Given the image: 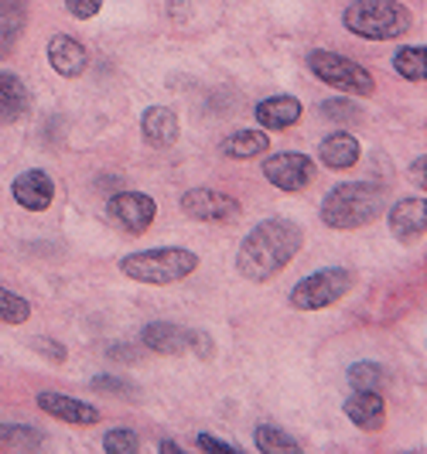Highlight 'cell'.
<instances>
[{"label": "cell", "mask_w": 427, "mask_h": 454, "mask_svg": "<svg viewBox=\"0 0 427 454\" xmlns=\"http://www.w3.org/2000/svg\"><path fill=\"white\" fill-rule=\"evenodd\" d=\"M28 318H31V301L18 291L0 287V325H24Z\"/></svg>", "instance_id": "24"}, {"label": "cell", "mask_w": 427, "mask_h": 454, "mask_svg": "<svg viewBox=\"0 0 427 454\" xmlns=\"http://www.w3.org/2000/svg\"><path fill=\"white\" fill-rule=\"evenodd\" d=\"M386 208V195H383L380 184L373 182H342L336 184L321 205H318V215L328 229H362L369 223L380 219V212Z\"/></svg>", "instance_id": "2"}, {"label": "cell", "mask_w": 427, "mask_h": 454, "mask_svg": "<svg viewBox=\"0 0 427 454\" xmlns=\"http://www.w3.org/2000/svg\"><path fill=\"white\" fill-rule=\"evenodd\" d=\"M11 195L24 212H45L48 205L55 202V182L42 168H28L11 182Z\"/></svg>", "instance_id": "11"}, {"label": "cell", "mask_w": 427, "mask_h": 454, "mask_svg": "<svg viewBox=\"0 0 427 454\" xmlns=\"http://www.w3.org/2000/svg\"><path fill=\"white\" fill-rule=\"evenodd\" d=\"M140 134L151 147H171L181 134L178 114L171 106H147L140 116Z\"/></svg>", "instance_id": "18"}, {"label": "cell", "mask_w": 427, "mask_h": 454, "mask_svg": "<svg viewBox=\"0 0 427 454\" xmlns=\"http://www.w3.org/2000/svg\"><path fill=\"white\" fill-rule=\"evenodd\" d=\"M321 114L328 116V120H338V127H345V123H356L360 120V106L352 99H328L321 106Z\"/></svg>", "instance_id": "27"}, {"label": "cell", "mask_w": 427, "mask_h": 454, "mask_svg": "<svg viewBox=\"0 0 427 454\" xmlns=\"http://www.w3.org/2000/svg\"><path fill=\"white\" fill-rule=\"evenodd\" d=\"M304 114V106H301V99L297 96H267V99H260L257 106H253V116H257V127H264V130H291L294 123L301 120Z\"/></svg>", "instance_id": "14"}, {"label": "cell", "mask_w": 427, "mask_h": 454, "mask_svg": "<svg viewBox=\"0 0 427 454\" xmlns=\"http://www.w3.org/2000/svg\"><path fill=\"white\" fill-rule=\"evenodd\" d=\"M195 444L202 448V451H216V454H240L236 444H229V441H219V437H212V434H199L195 437Z\"/></svg>", "instance_id": "31"}, {"label": "cell", "mask_w": 427, "mask_h": 454, "mask_svg": "<svg viewBox=\"0 0 427 454\" xmlns=\"http://www.w3.org/2000/svg\"><path fill=\"white\" fill-rule=\"evenodd\" d=\"M31 106V92L24 86L14 72H0V120L4 123H14L21 120Z\"/></svg>", "instance_id": "20"}, {"label": "cell", "mask_w": 427, "mask_h": 454, "mask_svg": "<svg viewBox=\"0 0 427 454\" xmlns=\"http://www.w3.org/2000/svg\"><path fill=\"white\" fill-rule=\"evenodd\" d=\"M386 369L380 363H352L349 365V387L352 389H383Z\"/></svg>", "instance_id": "25"}, {"label": "cell", "mask_w": 427, "mask_h": 454, "mask_svg": "<svg viewBox=\"0 0 427 454\" xmlns=\"http://www.w3.org/2000/svg\"><path fill=\"white\" fill-rule=\"evenodd\" d=\"M264 178L281 192H301L315 182V160L301 151H277L264 158Z\"/></svg>", "instance_id": "8"}, {"label": "cell", "mask_w": 427, "mask_h": 454, "mask_svg": "<svg viewBox=\"0 0 427 454\" xmlns=\"http://www.w3.org/2000/svg\"><path fill=\"white\" fill-rule=\"evenodd\" d=\"M362 158V144L349 130H332L328 137H321L318 144V160L332 171H349L356 168Z\"/></svg>", "instance_id": "15"}, {"label": "cell", "mask_w": 427, "mask_h": 454, "mask_svg": "<svg viewBox=\"0 0 427 454\" xmlns=\"http://www.w3.org/2000/svg\"><path fill=\"white\" fill-rule=\"evenodd\" d=\"M386 223H390V232H393L397 239H404V243L424 236V229H427L424 199H400V202H393L390 212H386Z\"/></svg>", "instance_id": "16"}, {"label": "cell", "mask_w": 427, "mask_h": 454, "mask_svg": "<svg viewBox=\"0 0 427 454\" xmlns=\"http://www.w3.org/2000/svg\"><path fill=\"white\" fill-rule=\"evenodd\" d=\"M352 287H356V273L349 267H321L294 284L288 304L294 311H321V308L338 304Z\"/></svg>", "instance_id": "6"}, {"label": "cell", "mask_w": 427, "mask_h": 454, "mask_svg": "<svg viewBox=\"0 0 427 454\" xmlns=\"http://www.w3.org/2000/svg\"><path fill=\"white\" fill-rule=\"evenodd\" d=\"M35 400H38V410H42V413L62 420V424H72V427H92V424H99V407H92L86 400H75V396H68V393L45 389V393H38Z\"/></svg>", "instance_id": "10"}, {"label": "cell", "mask_w": 427, "mask_h": 454, "mask_svg": "<svg viewBox=\"0 0 427 454\" xmlns=\"http://www.w3.org/2000/svg\"><path fill=\"white\" fill-rule=\"evenodd\" d=\"M393 72L407 82H424L427 79V48L404 45L393 51Z\"/></svg>", "instance_id": "21"}, {"label": "cell", "mask_w": 427, "mask_h": 454, "mask_svg": "<svg viewBox=\"0 0 427 454\" xmlns=\"http://www.w3.org/2000/svg\"><path fill=\"white\" fill-rule=\"evenodd\" d=\"M253 444L264 454H301V444L291 434H284V427H273V424H257L253 427Z\"/></svg>", "instance_id": "22"}, {"label": "cell", "mask_w": 427, "mask_h": 454, "mask_svg": "<svg viewBox=\"0 0 427 454\" xmlns=\"http://www.w3.org/2000/svg\"><path fill=\"white\" fill-rule=\"evenodd\" d=\"M66 11L75 21H92L99 11H103V0H62Z\"/></svg>", "instance_id": "29"}, {"label": "cell", "mask_w": 427, "mask_h": 454, "mask_svg": "<svg viewBox=\"0 0 427 454\" xmlns=\"http://www.w3.org/2000/svg\"><path fill=\"white\" fill-rule=\"evenodd\" d=\"M342 410L360 431H383L386 424V400L380 389H352V396L342 403Z\"/></svg>", "instance_id": "13"}, {"label": "cell", "mask_w": 427, "mask_h": 454, "mask_svg": "<svg viewBox=\"0 0 427 454\" xmlns=\"http://www.w3.org/2000/svg\"><path fill=\"white\" fill-rule=\"evenodd\" d=\"M199 263H202V256L195 250L154 247V250L127 253L120 260V273L137 280V284H147V287H168V284H178L185 277H192L199 270Z\"/></svg>", "instance_id": "4"}, {"label": "cell", "mask_w": 427, "mask_h": 454, "mask_svg": "<svg viewBox=\"0 0 427 454\" xmlns=\"http://www.w3.org/2000/svg\"><path fill=\"white\" fill-rule=\"evenodd\" d=\"M219 151L233 160H257L270 151V137L267 130H233L219 144Z\"/></svg>", "instance_id": "19"}, {"label": "cell", "mask_w": 427, "mask_h": 454, "mask_svg": "<svg viewBox=\"0 0 427 454\" xmlns=\"http://www.w3.org/2000/svg\"><path fill=\"white\" fill-rule=\"evenodd\" d=\"M45 437L42 431L28 427V424H0V448H11V451H35Z\"/></svg>", "instance_id": "23"}, {"label": "cell", "mask_w": 427, "mask_h": 454, "mask_svg": "<svg viewBox=\"0 0 427 454\" xmlns=\"http://www.w3.org/2000/svg\"><path fill=\"white\" fill-rule=\"evenodd\" d=\"M342 27L362 42H397L414 27V11L400 0H352L342 11Z\"/></svg>", "instance_id": "3"}, {"label": "cell", "mask_w": 427, "mask_h": 454, "mask_svg": "<svg viewBox=\"0 0 427 454\" xmlns=\"http://www.w3.org/2000/svg\"><path fill=\"white\" fill-rule=\"evenodd\" d=\"M308 68L318 82L332 86L342 96H356V99H366L376 92V79L366 66H360L356 59L349 55H338V51H328V48H312L308 51Z\"/></svg>", "instance_id": "5"}, {"label": "cell", "mask_w": 427, "mask_h": 454, "mask_svg": "<svg viewBox=\"0 0 427 454\" xmlns=\"http://www.w3.org/2000/svg\"><path fill=\"white\" fill-rule=\"evenodd\" d=\"M178 208L188 219H195V223H216V226L236 223L240 212H243L240 199H233L225 192H216V188H188L181 195Z\"/></svg>", "instance_id": "7"}, {"label": "cell", "mask_w": 427, "mask_h": 454, "mask_svg": "<svg viewBox=\"0 0 427 454\" xmlns=\"http://www.w3.org/2000/svg\"><path fill=\"white\" fill-rule=\"evenodd\" d=\"M107 215H110L116 226L130 236H140L154 226L158 219V202L144 192H113L110 202H107Z\"/></svg>", "instance_id": "9"}, {"label": "cell", "mask_w": 427, "mask_h": 454, "mask_svg": "<svg viewBox=\"0 0 427 454\" xmlns=\"http://www.w3.org/2000/svg\"><path fill=\"white\" fill-rule=\"evenodd\" d=\"M304 247V232L294 219H264L249 229L236 250V270L249 284H267L284 267H291V260Z\"/></svg>", "instance_id": "1"}, {"label": "cell", "mask_w": 427, "mask_h": 454, "mask_svg": "<svg viewBox=\"0 0 427 454\" xmlns=\"http://www.w3.org/2000/svg\"><path fill=\"white\" fill-rule=\"evenodd\" d=\"M410 175H414V178L421 182V188H424V154H421V158L410 164Z\"/></svg>", "instance_id": "33"}, {"label": "cell", "mask_w": 427, "mask_h": 454, "mask_svg": "<svg viewBox=\"0 0 427 454\" xmlns=\"http://www.w3.org/2000/svg\"><path fill=\"white\" fill-rule=\"evenodd\" d=\"M188 348L195 352V356H202V359H212V335L209 332H188Z\"/></svg>", "instance_id": "32"}, {"label": "cell", "mask_w": 427, "mask_h": 454, "mask_svg": "<svg viewBox=\"0 0 427 454\" xmlns=\"http://www.w3.org/2000/svg\"><path fill=\"white\" fill-rule=\"evenodd\" d=\"M31 348L35 352H42L45 359H51V363H66V345H59L55 339H48V335H38V339H31Z\"/></svg>", "instance_id": "30"}, {"label": "cell", "mask_w": 427, "mask_h": 454, "mask_svg": "<svg viewBox=\"0 0 427 454\" xmlns=\"http://www.w3.org/2000/svg\"><path fill=\"white\" fill-rule=\"evenodd\" d=\"M103 451L107 454H137L140 451V437L130 427H113L103 434Z\"/></svg>", "instance_id": "26"}, {"label": "cell", "mask_w": 427, "mask_h": 454, "mask_svg": "<svg viewBox=\"0 0 427 454\" xmlns=\"http://www.w3.org/2000/svg\"><path fill=\"white\" fill-rule=\"evenodd\" d=\"M92 389L96 393H116V396H134L137 387L127 383L123 376H92Z\"/></svg>", "instance_id": "28"}, {"label": "cell", "mask_w": 427, "mask_h": 454, "mask_svg": "<svg viewBox=\"0 0 427 454\" xmlns=\"http://www.w3.org/2000/svg\"><path fill=\"white\" fill-rule=\"evenodd\" d=\"M161 451H164V454H181V448L175 444V441H161Z\"/></svg>", "instance_id": "34"}, {"label": "cell", "mask_w": 427, "mask_h": 454, "mask_svg": "<svg viewBox=\"0 0 427 454\" xmlns=\"http://www.w3.org/2000/svg\"><path fill=\"white\" fill-rule=\"evenodd\" d=\"M140 345L158 356H181L188 352V328H181L175 321H151L140 328Z\"/></svg>", "instance_id": "17"}, {"label": "cell", "mask_w": 427, "mask_h": 454, "mask_svg": "<svg viewBox=\"0 0 427 454\" xmlns=\"http://www.w3.org/2000/svg\"><path fill=\"white\" fill-rule=\"evenodd\" d=\"M48 66L55 68L62 79H79L90 68V51L79 38L59 31V35L48 38Z\"/></svg>", "instance_id": "12"}]
</instances>
